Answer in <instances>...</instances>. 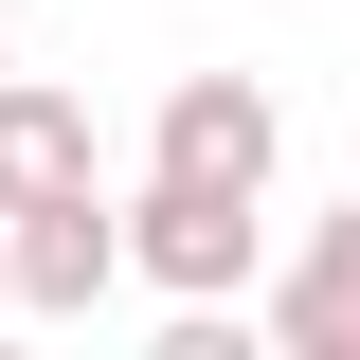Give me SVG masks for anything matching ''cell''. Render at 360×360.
Listing matches in <instances>:
<instances>
[{
	"instance_id": "3",
	"label": "cell",
	"mask_w": 360,
	"mask_h": 360,
	"mask_svg": "<svg viewBox=\"0 0 360 360\" xmlns=\"http://www.w3.org/2000/svg\"><path fill=\"white\" fill-rule=\"evenodd\" d=\"M108 288H127V217H108V180L37 198V217H18V307H37V324H90Z\"/></svg>"
},
{
	"instance_id": "6",
	"label": "cell",
	"mask_w": 360,
	"mask_h": 360,
	"mask_svg": "<svg viewBox=\"0 0 360 360\" xmlns=\"http://www.w3.org/2000/svg\"><path fill=\"white\" fill-rule=\"evenodd\" d=\"M0 307H18V217H0Z\"/></svg>"
},
{
	"instance_id": "2",
	"label": "cell",
	"mask_w": 360,
	"mask_h": 360,
	"mask_svg": "<svg viewBox=\"0 0 360 360\" xmlns=\"http://www.w3.org/2000/svg\"><path fill=\"white\" fill-rule=\"evenodd\" d=\"M270 144H288V108H270L252 72H180L162 127H144V180H217V198H270Z\"/></svg>"
},
{
	"instance_id": "1",
	"label": "cell",
	"mask_w": 360,
	"mask_h": 360,
	"mask_svg": "<svg viewBox=\"0 0 360 360\" xmlns=\"http://www.w3.org/2000/svg\"><path fill=\"white\" fill-rule=\"evenodd\" d=\"M127 270L162 288V307H234V288H252V198H217V180H144V198H127Z\"/></svg>"
},
{
	"instance_id": "4",
	"label": "cell",
	"mask_w": 360,
	"mask_h": 360,
	"mask_svg": "<svg viewBox=\"0 0 360 360\" xmlns=\"http://www.w3.org/2000/svg\"><path fill=\"white\" fill-rule=\"evenodd\" d=\"M270 342L288 360H360V198L288 252V288H270Z\"/></svg>"
},
{
	"instance_id": "5",
	"label": "cell",
	"mask_w": 360,
	"mask_h": 360,
	"mask_svg": "<svg viewBox=\"0 0 360 360\" xmlns=\"http://www.w3.org/2000/svg\"><path fill=\"white\" fill-rule=\"evenodd\" d=\"M72 180H90V108L72 90H0V217H37Z\"/></svg>"
}]
</instances>
